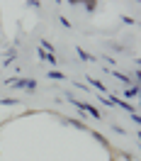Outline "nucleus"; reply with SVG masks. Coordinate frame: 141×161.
Listing matches in <instances>:
<instances>
[{
	"mask_svg": "<svg viewBox=\"0 0 141 161\" xmlns=\"http://www.w3.org/2000/svg\"><path fill=\"white\" fill-rule=\"evenodd\" d=\"M8 86H12V88H27V91H34V88H37V80H32V78H10V80H8Z\"/></svg>",
	"mask_w": 141,
	"mask_h": 161,
	"instance_id": "1",
	"label": "nucleus"
},
{
	"mask_svg": "<svg viewBox=\"0 0 141 161\" xmlns=\"http://www.w3.org/2000/svg\"><path fill=\"white\" fill-rule=\"evenodd\" d=\"M78 56H81V59H85V61H92V54H88L85 49H78Z\"/></svg>",
	"mask_w": 141,
	"mask_h": 161,
	"instance_id": "2",
	"label": "nucleus"
},
{
	"mask_svg": "<svg viewBox=\"0 0 141 161\" xmlns=\"http://www.w3.org/2000/svg\"><path fill=\"white\" fill-rule=\"evenodd\" d=\"M90 83H92V86H95V88H100V91H102V93H105V91H107V88H105V86H102V83H100V80H95V78H90Z\"/></svg>",
	"mask_w": 141,
	"mask_h": 161,
	"instance_id": "3",
	"label": "nucleus"
},
{
	"mask_svg": "<svg viewBox=\"0 0 141 161\" xmlns=\"http://www.w3.org/2000/svg\"><path fill=\"white\" fill-rule=\"evenodd\" d=\"M49 78H63V73H59V71H49Z\"/></svg>",
	"mask_w": 141,
	"mask_h": 161,
	"instance_id": "4",
	"label": "nucleus"
}]
</instances>
